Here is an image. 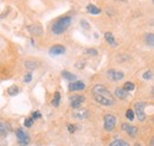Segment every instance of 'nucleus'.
<instances>
[{
    "label": "nucleus",
    "mask_w": 154,
    "mask_h": 146,
    "mask_svg": "<svg viewBox=\"0 0 154 146\" xmlns=\"http://www.w3.org/2000/svg\"><path fill=\"white\" fill-rule=\"evenodd\" d=\"M75 130H76V127H75L74 125H71V124H68V131H69L70 133H74V132H75Z\"/></svg>",
    "instance_id": "2f4dec72"
},
{
    "label": "nucleus",
    "mask_w": 154,
    "mask_h": 146,
    "mask_svg": "<svg viewBox=\"0 0 154 146\" xmlns=\"http://www.w3.org/2000/svg\"><path fill=\"white\" fill-rule=\"evenodd\" d=\"M84 101H85L84 95H72L70 97V107L74 109H78L82 107Z\"/></svg>",
    "instance_id": "39448f33"
},
{
    "label": "nucleus",
    "mask_w": 154,
    "mask_h": 146,
    "mask_svg": "<svg viewBox=\"0 0 154 146\" xmlns=\"http://www.w3.org/2000/svg\"><path fill=\"white\" fill-rule=\"evenodd\" d=\"M104 38H105L107 43L110 44L111 47H114V48L117 47V43H116V41H115V38H114V36H113L111 32H105V33H104Z\"/></svg>",
    "instance_id": "2eb2a0df"
},
{
    "label": "nucleus",
    "mask_w": 154,
    "mask_h": 146,
    "mask_svg": "<svg viewBox=\"0 0 154 146\" xmlns=\"http://www.w3.org/2000/svg\"><path fill=\"white\" fill-rule=\"evenodd\" d=\"M62 76H63V79H65V80H68V81H76V79H77V76L76 75H74V74H71L70 71H68V70H63L62 73Z\"/></svg>",
    "instance_id": "f3484780"
},
{
    "label": "nucleus",
    "mask_w": 154,
    "mask_h": 146,
    "mask_svg": "<svg viewBox=\"0 0 154 146\" xmlns=\"http://www.w3.org/2000/svg\"><path fill=\"white\" fill-rule=\"evenodd\" d=\"M147 103L146 102H136L134 104V114L138 116L139 121H145L146 120V113H145V108H146Z\"/></svg>",
    "instance_id": "7ed1b4c3"
},
{
    "label": "nucleus",
    "mask_w": 154,
    "mask_h": 146,
    "mask_svg": "<svg viewBox=\"0 0 154 146\" xmlns=\"http://www.w3.org/2000/svg\"><path fill=\"white\" fill-rule=\"evenodd\" d=\"M59 102H60V94H59V92H56L51 101V104L53 107H58L59 106Z\"/></svg>",
    "instance_id": "412c9836"
},
{
    "label": "nucleus",
    "mask_w": 154,
    "mask_h": 146,
    "mask_svg": "<svg viewBox=\"0 0 154 146\" xmlns=\"http://www.w3.org/2000/svg\"><path fill=\"white\" fill-rule=\"evenodd\" d=\"M7 133H8L7 124L0 119V137H6V136H7Z\"/></svg>",
    "instance_id": "a211bd4d"
},
{
    "label": "nucleus",
    "mask_w": 154,
    "mask_h": 146,
    "mask_svg": "<svg viewBox=\"0 0 154 146\" xmlns=\"http://www.w3.org/2000/svg\"><path fill=\"white\" fill-rule=\"evenodd\" d=\"M103 122H104V130L107 132H111L116 126V118L113 114H105L103 118Z\"/></svg>",
    "instance_id": "20e7f679"
},
{
    "label": "nucleus",
    "mask_w": 154,
    "mask_h": 146,
    "mask_svg": "<svg viewBox=\"0 0 154 146\" xmlns=\"http://www.w3.org/2000/svg\"><path fill=\"white\" fill-rule=\"evenodd\" d=\"M134 116H135L134 110H133V109H127V112H126V118H127L129 121H132V120L134 119Z\"/></svg>",
    "instance_id": "393cba45"
},
{
    "label": "nucleus",
    "mask_w": 154,
    "mask_h": 146,
    "mask_svg": "<svg viewBox=\"0 0 154 146\" xmlns=\"http://www.w3.org/2000/svg\"><path fill=\"white\" fill-rule=\"evenodd\" d=\"M80 24H81L82 29H84V30H87V31H88V30H90V24H89V23H88L85 19H82Z\"/></svg>",
    "instance_id": "a878e982"
},
{
    "label": "nucleus",
    "mask_w": 154,
    "mask_h": 146,
    "mask_svg": "<svg viewBox=\"0 0 154 146\" xmlns=\"http://www.w3.org/2000/svg\"><path fill=\"white\" fill-rule=\"evenodd\" d=\"M33 122H35V120H33L32 118H26V119L24 120V125H25V127H31V126L33 125Z\"/></svg>",
    "instance_id": "bb28decb"
},
{
    "label": "nucleus",
    "mask_w": 154,
    "mask_h": 146,
    "mask_svg": "<svg viewBox=\"0 0 154 146\" xmlns=\"http://www.w3.org/2000/svg\"><path fill=\"white\" fill-rule=\"evenodd\" d=\"M31 80H32V74H31V73L26 74L25 77H24V82H25V83H29V82H31Z\"/></svg>",
    "instance_id": "c756f323"
},
{
    "label": "nucleus",
    "mask_w": 154,
    "mask_h": 146,
    "mask_svg": "<svg viewBox=\"0 0 154 146\" xmlns=\"http://www.w3.org/2000/svg\"><path fill=\"white\" fill-rule=\"evenodd\" d=\"M15 137H17V142H18V145L19 146H27L30 144V142H31L30 136L23 128H18L15 131Z\"/></svg>",
    "instance_id": "f03ea898"
},
{
    "label": "nucleus",
    "mask_w": 154,
    "mask_h": 146,
    "mask_svg": "<svg viewBox=\"0 0 154 146\" xmlns=\"http://www.w3.org/2000/svg\"><path fill=\"white\" fill-rule=\"evenodd\" d=\"M41 116H42V114H41V112H38V110H36V112H33V113H32V116H31V118H32L33 120H36V119H39Z\"/></svg>",
    "instance_id": "7c9ffc66"
},
{
    "label": "nucleus",
    "mask_w": 154,
    "mask_h": 146,
    "mask_svg": "<svg viewBox=\"0 0 154 146\" xmlns=\"http://www.w3.org/2000/svg\"><path fill=\"white\" fill-rule=\"evenodd\" d=\"M29 31L35 36H41L43 33V29H42V26L39 24H35V25L29 26Z\"/></svg>",
    "instance_id": "ddd939ff"
},
{
    "label": "nucleus",
    "mask_w": 154,
    "mask_h": 146,
    "mask_svg": "<svg viewBox=\"0 0 154 146\" xmlns=\"http://www.w3.org/2000/svg\"><path fill=\"white\" fill-rule=\"evenodd\" d=\"M123 89L129 93V92H132V90L135 89V84H134L133 82H126V83L123 84Z\"/></svg>",
    "instance_id": "b1692460"
},
{
    "label": "nucleus",
    "mask_w": 154,
    "mask_h": 146,
    "mask_svg": "<svg viewBox=\"0 0 154 146\" xmlns=\"http://www.w3.org/2000/svg\"><path fill=\"white\" fill-rule=\"evenodd\" d=\"M109 146H129V143H127L126 140H122V139H115L109 144Z\"/></svg>",
    "instance_id": "aec40b11"
},
{
    "label": "nucleus",
    "mask_w": 154,
    "mask_h": 146,
    "mask_svg": "<svg viewBox=\"0 0 154 146\" xmlns=\"http://www.w3.org/2000/svg\"><path fill=\"white\" fill-rule=\"evenodd\" d=\"M70 24H71V17H69V16H65V17L57 19L51 26L52 33H55V35L64 33L68 30V27L70 26Z\"/></svg>",
    "instance_id": "f257e3e1"
},
{
    "label": "nucleus",
    "mask_w": 154,
    "mask_h": 146,
    "mask_svg": "<svg viewBox=\"0 0 154 146\" xmlns=\"http://www.w3.org/2000/svg\"><path fill=\"white\" fill-rule=\"evenodd\" d=\"M122 130H123L128 136H130V137H135V136L138 134V127H136V126H132V125H129V124H127V122H123V124H122Z\"/></svg>",
    "instance_id": "1a4fd4ad"
},
{
    "label": "nucleus",
    "mask_w": 154,
    "mask_h": 146,
    "mask_svg": "<svg viewBox=\"0 0 154 146\" xmlns=\"http://www.w3.org/2000/svg\"><path fill=\"white\" fill-rule=\"evenodd\" d=\"M105 75H107V77L109 79V80H111V81H120V80H122L123 77H125V74L122 73V71H120V70H115V69H108L107 70V73H105Z\"/></svg>",
    "instance_id": "423d86ee"
},
{
    "label": "nucleus",
    "mask_w": 154,
    "mask_h": 146,
    "mask_svg": "<svg viewBox=\"0 0 154 146\" xmlns=\"http://www.w3.org/2000/svg\"><path fill=\"white\" fill-rule=\"evenodd\" d=\"M85 53H89V55H91V56H97V55H99L97 50H95V49H87V50H85Z\"/></svg>",
    "instance_id": "cd10ccee"
},
{
    "label": "nucleus",
    "mask_w": 154,
    "mask_h": 146,
    "mask_svg": "<svg viewBox=\"0 0 154 146\" xmlns=\"http://www.w3.org/2000/svg\"><path fill=\"white\" fill-rule=\"evenodd\" d=\"M91 93L94 94V95H104V96H111V94H110V92L103 86V84H96V86H94L93 87V89H91Z\"/></svg>",
    "instance_id": "6e6552de"
},
{
    "label": "nucleus",
    "mask_w": 154,
    "mask_h": 146,
    "mask_svg": "<svg viewBox=\"0 0 154 146\" xmlns=\"http://www.w3.org/2000/svg\"><path fill=\"white\" fill-rule=\"evenodd\" d=\"M145 80H152V77H153V73L150 70V71H146L145 74H144V76H142Z\"/></svg>",
    "instance_id": "c85d7f7f"
},
{
    "label": "nucleus",
    "mask_w": 154,
    "mask_h": 146,
    "mask_svg": "<svg viewBox=\"0 0 154 146\" xmlns=\"http://www.w3.org/2000/svg\"><path fill=\"white\" fill-rule=\"evenodd\" d=\"M128 95H129V93H128L127 90H125L123 88H116V89H115V96L117 97V99H120V100L127 99Z\"/></svg>",
    "instance_id": "4468645a"
},
{
    "label": "nucleus",
    "mask_w": 154,
    "mask_h": 146,
    "mask_svg": "<svg viewBox=\"0 0 154 146\" xmlns=\"http://www.w3.org/2000/svg\"><path fill=\"white\" fill-rule=\"evenodd\" d=\"M64 52H65V48L63 45H53L49 51V53L52 56H59V55H63Z\"/></svg>",
    "instance_id": "f8f14e48"
},
{
    "label": "nucleus",
    "mask_w": 154,
    "mask_h": 146,
    "mask_svg": "<svg viewBox=\"0 0 154 146\" xmlns=\"http://www.w3.org/2000/svg\"><path fill=\"white\" fill-rule=\"evenodd\" d=\"M89 116V110L88 109H80L78 108V110H76L75 113H74V118L75 119H77V120H84V119H87Z\"/></svg>",
    "instance_id": "9b49d317"
},
{
    "label": "nucleus",
    "mask_w": 154,
    "mask_h": 146,
    "mask_svg": "<svg viewBox=\"0 0 154 146\" xmlns=\"http://www.w3.org/2000/svg\"><path fill=\"white\" fill-rule=\"evenodd\" d=\"M116 1H122V2H127L128 0H116Z\"/></svg>",
    "instance_id": "473e14b6"
},
{
    "label": "nucleus",
    "mask_w": 154,
    "mask_h": 146,
    "mask_svg": "<svg viewBox=\"0 0 154 146\" xmlns=\"http://www.w3.org/2000/svg\"><path fill=\"white\" fill-rule=\"evenodd\" d=\"M18 93H19V88H18L17 86H11V87H8V89H7V94L11 95V96L17 95Z\"/></svg>",
    "instance_id": "5701e85b"
},
{
    "label": "nucleus",
    "mask_w": 154,
    "mask_h": 146,
    "mask_svg": "<svg viewBox=\"0 0 154 146\" xmlns=\"http://www.w3.org/2000/svg\"><path fill=\"white\" fill-rule=\"evenodd\" d=\"M145 42L146 44L150 47V48H153L154 47V35L153 33H148L145 36Z\"/></svg>",
    "instance_id": "6ab92c4d"
},
{
    "label": "nucleus",
    "mask_w": 154,
    "mask_h": 146,
    "mask_svg": "<svg viewBox=\"0 0 154 146\" xmlns=\"http://www.w3.org/2000/svg\"><path fill=\"white\" fill-rule=\"evenodd\" d=\"M87 11H88V13H91V14H100L102 12V10L100 7H97V6L93 5V4H89L87 6Z\"/></svg>",
    "instance_id": "dca6fc26"
},
{
    "label": "nucleus",
    "mask_w": 154,
    "mask_h": 146,
    "mask_svg": "<svg viewBox=\"0 0 154 146\" xmlns=\"http://www.w3.org/2000/svg\"><path fill=\"white\" fill-rule=\"evenodd\" d=\"M24 65H25V68H27L30 70H33V69H36L38 67V63L35 62V61H25Z\"/></svg>",
    "instance_id": "4be33fe9"
},
{
    "label": "nucleus",
    "mask_w": 154,
    "mask_h": 146,
    "mask_svg": "<svg viewBox=\"0 0 154 146\" xmlns=\"http://www.w3.org/2000/svg\"><path fill=\"white\" fill-rule=\"evenodd\" d=\"M85 88V83L82 82V81H72L70 82L68 89L70 92H76V90H83Z\"/></svg>",
    "instance_id": "9d476101"
},
{
    "label": "nucleus",
    "mask_w": 154,
    "mask_h": 146,
    "mask_svg": "<svg viewBox=\"0 0 154 146\" xmlns=\"http://www.w3.org/2000/svg\"><path fill=\"white\" fill-rule=\"evenodd\" d=\"M95 101L99 103V104H102V106H114L115 101H114V97L113 96H104V95H94Z\"/></svg>",
    "instance_id": "0eeeda50"
}]
</instances>
